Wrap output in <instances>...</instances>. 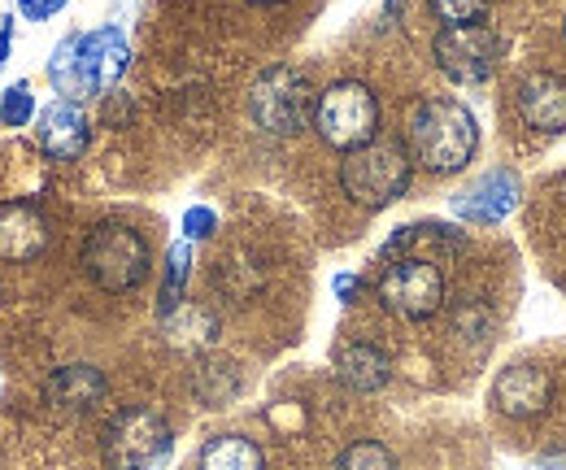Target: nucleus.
Wrapping results in <instances>:
<instances>
[{"instance_id":"1","label":"nucleus","mask_w":566,"mask_h":470,"mask_svg":"<svg viewBox=\"0 0 566 470\" xmlns=\"http://www.w3.org/2000/svg\"><path fill=\"white\" fill-rule=\"evenodd\" d=\"M406 148L436 179L462 175L480 153V123L458 96H419L406 114Z\"/></svg>"},{"instance_id":"2","label":"nucleus","mask_w":566,"mask_h":470,"mask_svg":"<svg viewBox=\"0 0 566 470\" xmlns=\"http://www.w3.org/2000/svg\"><path fill=\"white\" fill-rule=\"evenodd\" d=\"M78 274L105 296H132L153 274V244L127 218H101L78 244Z\"/></svg>"},{"instance_id":"3","label":"nucleus","mask_w":566,"mask_h":470,"mask_svg":"<svg viewBox=\"0 0 566 470\" xmlns=\"http://www.w3.org/2000/svg\"><path fill=\"white\" fill-rule=\"evenodd\" d=\"M410 184H415V157L406 139H392V135H379L375 144L345 153L340 161V192L366 213L397 205L410 192Z\"/></svg>"},{"instance_id":"4","label":"nucleus","mask_w":566,"mask_h":470,"mask_svg":"<svg viewBox=\"0 0 566 470\" xmlns=\"http://www.w3.org/2000/svg\"><path fill=\"white\" fill-rule=\"evenodd\" d=\"M314 135L332 153H357L384 135V105L379 92L361 79H336L314 101Z\"/></svg>"},{"instance_id":"5","label":"nucleus","mask_w":566,"mask_h":470,"mask_svg":"<svg viewBox=\"0 0 566 470\" xmlns=\"http://www.w3.org/2000/svg\"><path fill=\"white\" fill-rule=\"evenodd\" d=\"M175 453V431L153 405H118L101 427V458L109 470H161Z\"/></svg>"},{"instance_id":"6","label":"nucleus","mask_w":566,"mask_h":470,"mask_svg":"<svg viewBox=\"0 0 566 470\" xmlns=\"http://www.w3.org/2000/svg\"><path fill=\"white\" fill-rule=\"evenodd\" d=\"M314 101L318 92L310 87V74L301 66H271L258 74V83L249 87V118L258 123V132L292 139L314 123Z\"/></svg>"},{"instance_id":"7","label":"nucleus","mask_w":566,"mask_h":470,"mask_svg":"<svg viewBox=\"0 0 566 470\" xmlns=\"http://www.w3.org/2000/svg\"><path fill=\"white\" fill-rule=\"evenodd\" d=\"M444 270L431 258L415 253H397L392 262L375 274V301L384 314L401 318V323H427L444 310Z\"/></svg>"},{"instance_id":"8","label":"nucleus","mask_w":566,"mask_h":470,"mask_svg":"<svg viewBox=\"0 0 566 470\" xmlns=\"http://www.w3.org/2000/svg\"><path fill=\"white\" fill-rule=\"evenodd\" d=\"M431 62L444 79L475 87L493 79L501 62V35L489 22H471V27H440L431 35Z\"/></svg>"},{"instance_id":"9","label":"nucleus","mask_w":566,"mask_h":470,"mask_svg":"<svg viewBox=\"0 0 566 470\" xmlns=\"http://www.w3.org/2000/svg\"><path fill=\"white\" fill-rule=\"evenodd\" d=\"M109 397V379L101 366L92 362H71V366H57L44 375L40 384V405L49 418L57 422H78L87 414H96Z\"/></svg>"},{"instance_id":"10","label":"nucleus","mask_w":566,"mask_h":470,"mask_svg":"<svg viewBox=\"0 0 566 470\" xmlns=\"http://www.w3.org/2000/svg\"><path fill=\"white\" fill-rule=\"evenodd\" d=\"M132 66V44L123 35V27L105 22L96 31H78V74H83V92L92 96H109L123 74Z\"/></svg>"},{"instance_id":"11","label":"nucleus","mask_w":566,"mask_h":470,"mask_svg":"<svg viewBox=\"0 0 566 470\" xmlns=\"http://www.w3.org/2000/svg\"><path fill=\"white\" fill-rule=\"evenodd\" d=\"M35 144L49 161L57 166H71L78 161L87 148H92V114L74 101H62L53 96L40 114H35Z\"/></svg>"},{"instance_id":"12","label":"nucleus","mask_w":566,"mask_h":470,"mask_svg":"<svg viewBox=\"0 0 566 470\" xmlns=\"http://www.w3.org/2000/svg\"><path fill=\"white\" fill-rule=\"evenodd\" d=\"M53 227L49 213L35 201H4L0 205V262L9 267H31L49 253Z\"/></svg>"},{"instance_id":"13","label":"nucleus","mask_w":566,"mask_h":470,"mask_svg":"<svg viewBox=\"0 0 566 470\" xmlns=\"http://www.w3.org/2000/svg\"><path fill=\"white\" fill-rule=\"evenodd\" d=\"M514 114L527 132L563 135L566 132V79L554 70H532L514 87Z\"/></svg>"},{"instance_id":"14","label":"nucleus","mask_w":566,"mask_h":470,"mask_svg":"<svg viewBox=\"0 0 566 470\" xmlns=\"http://www.w3.org/2000/svg\"><path fill=\"white\" fill-rule=\"evenodd\" d=\"M489 401L505 418H536V414H545L549 401H554V379H549V370H541L532 362L505 366L493 379Z\"/></svg>"},{"instance_id":"15","label":"nucleus","mask_w":566,"mask_h":470,"mask_svg":"<svg viewBox=\"0 0 566 470\" xmlns=\"http://www.w3.org/2000/svg\"><path fill=\"white\" fill-rule=\"evenodd\" d=\"M332 366H336V379L349 393H357V397H375V393H384L392 384V357L375 340H361V336L340 340L336 353H332Z\"/></svg>"},{"instance_id":"16","label":"nucleus","mask_w":566,"mask_h":470,"mask_svg":"<svg viewBox=\"0 0 566 470\" xmlns=\"http://www.w3.org/2000/svg\"><path fill=\"white\" fill-rule=\"evenodd\" d=\"M514 205H518V175L496 166L489 175H480L467 192L453 197V213L471 227H493V222L514 213Z\"/></svg>"},{"instance_id":"17","label":"nucleus","mask_w":566,"mask_h":470,"mask_svg":"<svg viewBox=\"0 0 566 470\" xmlns=\"http://www.w3.org/2000/svg\"><path fill=\"white\" fill-rule=\"evenodd\" d=\"M192 470H266V453L258 440H249L240 431H222L201 445Z\"/></svg>"},{"instance_id":"18","label":"nucleus","mask_w":566,"mask_h":470,"mask_svg":"<svg viewBox=\"0 0 566 470\" xmlns=\"http://www.w3.org/2000/svg\"><path fill=\"white\" fill-rule=\"evenodd\" d=\"M188 279H192V244L175 240L166 249V270H161V283H157V323H166L188 301Z\"/></svg>"},{"instance_id":"19","label":"nucleus","mask_w":566,"mask_h":470,"mask_svg":"<svg viewBox=\"0 0 566 470\" xmlns=\"http://www.w3.org/2000/svg\"><path fill=\"white\" fill-rule=\"evenodd\" d=\"M44 74H49V83H53V92H57L62 101H74V105L87 101V92H83V74H78V31H71V35L57 40V49L49 53Z\"/></svg>"},{"instance_id":"20","label":"nucleus","mask_w":566,"mask_h":470,"mask_svg":"<svg viewBox=\"0 0 566 470\" xmlns=\"http://www.w3.org/2000/svg\"><path fill=\"white\" fill-rule=\"evenodd\" d=\"M166 336H175V344H188V348H197V344H210L218 336V318H213L210 310H201V305H179L166 323Z\"/></svg>"},{"instance_id":"21","label":"nucleus","mask_w":566,"mask_h":470,"mask_svg":"<svg viewBox=\"0 0 566 470\" xmlns=\"http://www.w3.org/2000/svg\"><path fill=\"white\" fill-rule=\"evenodd\" d=\"M35 114H40V105H35L31 79H18V83H9V87L0 92V127H4V132L35 127Z\"/></svg>"},{"instance_id":"22","label":"nucleus","mask_w":566,"mask_h":470,"mask_svg":"<svg viewBox=\"0 0 566 470\" xmlns=\"http://www.w3.org/2000/svg\"><path fill=\"white\" fill-rule=\"evenodd\" d=\"M493 9V0H427V13L440 22V27H471V22H484Z\"/></svg>"},{"instance_id":"23","label":"nucleus","mask_w":566,"mask_h":470,"mask_svg":"<svg viewBox=\"0 0 566 470\" xmlns=\"http://www.w3.org/2000/svg\"><path fill=\"white\" fill-rule=\"evenodd\" d=\"M332 470H397V458L379 445V440H354Z\"/></svg>"},{"instance_id":"24","label":"nucleus","mask_w":566,"mask_h":470,"mask_svg":"<svg viewBox=\"0 0 566 470\" xmlns=\"http://www.w3.org/2000/svg\"><path fill=\"white\" fill-rule=\"evenodd\" d=\"M213 236H218V213L210 205H188L184 209V240L188 244H206Z\"/></svg>"},{"instance_id":"25","label":"nucleus","mask_w":566,"mask_h":470,"mask_svg":"<svg viewBox=\"0 0 566 470\" xmlns=\"http://www.w3.org/2000/svg\"><path fill=\"white\" fill-rule=\"evenodd\" d=\"M66 4H71V0H13L18 18H27V22H49V18H57Z\"/></svg>"},{"instance_id":"26","label":"nucleus","mask_w":566,"mask_h":470,"mask_svg":"<svg viewBox=\"0 0 566 470\" xmlns=\"http://www.w3.org/2000/svg\"><path fill=\"white\" fill-rule=\"evenodd\" d=\"M332 292L340 296V305H357V296L366 292V279H361L357 270H340V274L332 279Z\"/></svg>"},{"instance_id":"27","label":"nucleus","mask_w":566,"mask_h":470,"mask_svg":"<svg viewBox=\"0 0 566 470\" xmlns=\"http://www.w3.org/2000/svg\"><path fill=\"white\" fill-rule=\"evenodd\" d=\"M13 58V13H0V74Z\"/></svg>"},{"instance_id":"28","label":"nucleus","mask_w":566,"mask_h":470,"mask_svg":"<svg viewBox=\"0 0 566 470\" xmlns=\"http://www.w3.org/2000/svg\"><path fill=\"white\" fill-rule=\"evenodd\" d=\"M244 4H258V9H280L287 0H244Z\"/></svg>"},{"instance_id":"29","label":"nucleus","mask_w":566,"mask_h":470,"mask_svg":"<svg viewBox=\"0 0 566 470\" xmlns=\"http://www.w3.org/2000/svg\"><path fill=\"white\" fill-rule=\"evenodd\" d=\"M532 470H566V467H563V462H549V458H545V462H536Z\"/></svg>"},{"instance_id":"30","label":"nucleus","mask_w":566,"mask_h":470,"mask_svg":"<svg viewBox=\"0 0 566 470\" xmlns=\"http://www.w3.org/2000/svg\"><path fill=\"white\" fill-rule=\"evenodd\" d=\"M384 9H388V13H392V9H401V0H384Z\"/></svg>"},{"instance_id":"31","label":"nucleus","mask_w":566,"mask_h":470,"mask_svg":"<svg viewBox=\"0 0 566 470\" xmlns=\"http://www.w3.org/2000/svg\"><path fill=\"white\" fill-rule=\"evenodd\" d=\"M563 35H566V18H563Z\"/></svg>"}]
</instances>
